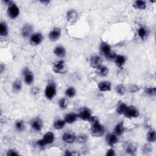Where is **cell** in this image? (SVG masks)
Masks as SVG:
<instances>
[{
    "label": "cell",
    "mask_w": 156,
    "mask_h": 156,
    "mask_svg": "<svg viewBox=\"0 0 156 156\" xmlns=\"http://www.w3.org/2000/svg\"><path fill=\"white\" fill-rule=\"evenodd\" d=\"M54 141V135L53 132H48L43 135L41 140L37 142V144L40 147H44L47 144L53 143Z\"/></svg>",
    "instance_id": "cell-1"
},
{
    "label": "cell",
    "mask_w": 156,
    "mask_h": 156,
    "mask_svg": "<svg viewBox=\"0 0 156 156\" xmlns=\"http://www.w3.org/2000/svg\"><path fill=\"white\" fill-rule=\"evenodd\" d=\"M91 132L93 136L100 137L104 133V128L99 123V121H96L93 123V125L91 126Z\"/></svg>",
    "instance_id": "cell-2"
},
{
    "label": "cell",
    "mask_w": 156,
    "mask_h": 156,
    "mask_svg": "<svg viewBox=\"0 0 156 156\" xmlns=\"http://www.w3.org/2000/svg\"><path fill=\"white\" fill-rule=\"evenodd\" d=\"M53 70L56 73H65L67 70V68L64 61L60 60L55 63L53 67Z\"/></svg>",
    "instance_id": "cell-3"
},
{
    "label": "cell",
    "mask_w": 156,
    "mask_h": 156,
    "mask_svg": "<svg viewBox=\"0 0 156 156\" xmlns=\"http://www.w3.org/2000/svg\"><path fill=\"white\" fill-rule=\"evenodd\" d=\"M56 95V88L53 84L47 86L45 89V96L48 100H52Z\"/></svg>",
    "instance_id": "cell-4"
},
{
    "label": "cell",
    "mask_w": 156,
    "mask_h": 156,
    "mask_svg": "<svg viewBox=\"0 0 156 156\" xmlns=\"http://www.w3.org/2000/svg\"><path fill=\"white\" fill-rule=\"evenodd\" d=\"M123 115H124L125 117L128 118H137L138 115H139V112H138V111L135 107L130 106L127 108Z\"/></svg>",
    "instance_id": "cell-5"
},
{
    "label": "cell",
    "mask_w": 156,
    "mask_h": 156,
    "mask_svg": "<svg viewBox=\"0 0 156 156\" xmlns=\"http://www.w3.org/2000/svg\"><path fill=\"white\" fill-rule=\"evenodd\" d=\"M8 14L9 16L11 19H15L19 15L20 10L19 8L14 3L9 5L8 10Z\"/></svg>",
    "instance_id": "cell-6"
},
{
    "label": "cell",
    "mask_w": 156,
    "mask_h": 156,
    "mask_svg": "<svg viewBox=\"0 0 156 156\" xmlns=\"http://www.w3.org/2000/svg\"><path fill=\"white\" fill-rule=\"evenodd\" d=\"M67 19L71 24L75 23L78 19V15L76 11L74 10H70L68 11L67 14Z\"/></svg>",
    "instance_id": "cell-7"
},
{
    "label": "cell",
    "mask_w": 156,
    "mask_h": 156,
    "mask_svg": "<svg viewBox=\"0 0 156 156\" xmlns=\"http://www.w3.org/2000/svg\"><path fill=\"white\" fill-rule=\"evenodd\" d=\"M23 75L25 78V82L26 84L30 85L34 81V75L32 72L29 70L27 68H26L23 70Z\"/></svg>",
    "instance_id": "cell-8"
},
{
    "label": "cell",
    "mask_w": 156,
    "mask_h": 156,
    "mask_svg": "<svg viewBox=\"0 0 156 156\" xmlns=\"http://www.w3.org/2000/svg\"><path fill=\"white\" fill-rule=\"evenodd\" d=\"M91 117V111L88 108H84L78 115V117L84 121H89Z\"/></svg>",
    "instance_id": "cell-9"
},
{
    "label": "cell",
    "mask_w": 156,
    "mask_h": 156,
    "mask_svg": "<svg viewBox=\"0 0 156 156\" xmlns=\"http://www.w3.org/2000/svg\"><path fill=\"white\" fill-rule=\"evenodd\" d=\"M43 41V36L41 33H36L33 34L30 39L31 44L34 46L40 45Z\"/></svg>",
    "instance_id": "cell-10"
},
{
    "label": "cell",
    "mask_w": 156,
    "mask_h": 156,
    "mask_svg": "<svg viewBox=\"0 0 156 156\" xmlns=\"http://www.w3.org/2000/svg\"><path fill=\"white\" fill-rule=\"evenodd\" d=\"M60 34H61L60 29L58 27H56L50 32L49 34V38L51 41L56 42L60 38Z\"/></svg>",
    "instance_id": "cell-11"
},
{
    "label": "cell",
    "mask_w": 156,
    "mask_h": 156,
    "mask_svg": "<svg viewBox=\"0 0 156 156\" xmlns=\"http://www.w3.org/2000/svg\"><path fill=\"white\" fill-rule=\"evenodd\" d=\"M90 62V65L92 68L98 69L101 66L102 59L100 56H93L91 57Z\"/></svg>",
    "instance_id": "cell-12"
},
{
    "label": "cell",
    "mask_w": 156,
    "mask_h": 156,
    "mask_svg": "<svg viewBox=\"0 0 156 156\" xmlns=\"http://www.w3.org/2000/svg\"><path fill=\"white\" fill-rule=\"evenodd\" d=\"M31 126L34 130L36 131H40L43 128V122L42 120L39 118H36L32 121Z\"/></svg>",
    "instance_id": "cell-13"
},
{
    "label": "cell",
    "mask_w": 156,
    "mask_h": 156,
    "mask_svg": "<svg viewBox=\"0 0 156 156\" xmlns=\"http://www.w3.org/2000/svg\"><path fill=\"white\" fill-rule=\"evenodd\" d=\"M98 89L101 91H109L111 90V83L109 81L104 80L98 84Z\"/></svg>",
    "instance_id": "cell-14"
},
{
    "label": "cell",
    "mask_w": 156,
    "mask_h": 156,
    "mask_svg": "<svg viewBox=\"0 0 156 156\" xmlns=\"http://www.w3.org/2000/svg\"><path fill=\"white\" fill-rule=\"evenodd\" d=\"M33 28L32 25L30 24H26L23 26L21 30V34L23 37H27L30 36L32 32Z\"/></svg>",
    "instance_id": "cell-15"
},
{
    "label": "cell",
    "mask_w": 156,
    "mask_h": 156,
    "mask_svg": "<svg viewBox=\"0 0 156 156\" xmlns=\"http://www.w3.org/2000/svg\"><path fill=\"white\" fill-rule=\"evenodd\" d=\"M76 139V137L71 133H65L62 136V140L63 142L67 143H72Z\"/></svg>",
    "instance_id": "cell-16"
},
{
    "label": "cell",
    "mask_w": 156,
    "mask_h": 156,
    "mask_svg": "<svg viewBox=\"0 0 156 156\" xmlns=\"http://www.w3.org/2000/svg\"><path fill=\"white\" fill-rule=\"evenodd\" d=\"M124 123L123 121H121L120 123L116 125L115 128L114 129V134H115L117 136H120L122 135L124 132Z\"/></svg>",
    "instance_id": "cell-17"
},
{
    "label": "cell",
    "mask_w": 156,
    "mask_h": 156,
    "mask_svg": "<svg viewBox=\"0 0 156 156\" xmlns=\"http://www.w3.org/2000/svg\"><path fill=\"white\" fill-rule=\"evenodd\" d=\"M78 117V115L74 113H70L67 114L65 116V121L66 123L72 124L76 121Z\"/></svg>",
    "instance_id": "cell-18"
},
{
    "label": "cell",
    "mask_w": 156,
    "mask_h": 156,
    "mask_svg": "<svg viewBox=\"0 0 156 156\" xmlns=\"http://www.w3.org/2000/svg\"><path fill=\"white\" fill-rule=\"evenodd\" d=\"M100 49H101V51L106 57L112 51L111 49L110 45L106 42H102V43L101 44Z\"/></svg>",
    "instance_id": "cell-19"
},
{
    "label": "cell",
    "mask_w": 156,
    "mask_h": 156,
    "mask_svg": "<svg viewBox=\"0 0 156 156\" xmlns=\"http://www.w3.org/2000/svg\"><path fill=\"white\" fill-rule=\"evenodd\" d=\"M106 140L109 145L113 146L115 144H116L118 142V139L117 135H116L115 134H111L107 136Z\"/></svg>",
    "instance_id": "cell-20"
},
{
    "label": "cell",
    "mask_w": 156,
    "mask_h": 156,
    "mask_svg": "<svg viewBox=\"0 0 156 156\" xmlns=\"http://www.w3.org/2000/svg\"><path fill=\"white\" fill-rule=\"evenodd\" d=\"M115 62L116 65L119 68H123V66L124 65L126 62L125 57L121 55H118L115 58Z\"/></svg>",
    "instance_id": "cell-21"
},
{
    "label": "cell",
    "mask_w": 156,
    "mask_h": 156,
    "mask_svg": "<svg viewBox=\"0 0 156 156\" xmlns=\"http://www.w3.org/2000/svg\"><path fill=\"white\" fill-rule=\"evenodd\" d=\"M54 53L56 56L59 57H63L65 56L66 51L65 48L62 47H57L54 49Z\"/></svg>",
    "instance_id": "cell-22"
},
{
    "label": "cell",
    "mask_w": 156,
    "mask_h": 156,
    "mask_svg": "<svg viewBox=\"0 0 156 156\" xmlns=\"http://www.w3.org/2000/svg\"><path fill=\"white\" fill-rule=\"evenodd\" d=\"M125 150L126 153L130 154H134L136 151L137 148L132 143H128L125 146Z\"/></svg>",
    "instance_id": "cell-23"
},
{
    "label": "cell",
    "mask_w": 156,
    "mask_h": 156,
    "mask_svg": "<svg viewBox=\"0 0 156 156\" xmlns=\"http://www.w3.org/2000/svg\"><path fill=\"white\" fill-rule=\"evenodd\" d=\"M8 34V28L5 23L1 22L0 25V35L3 37H5Z\"/></svg>",
    "instance_id": "cell-24"
},
{
    "label": "cell",
    "mask_w": 156,
    "mask_h": 156,
    "mask_svg": "<svg viewBox=\"0 0 156 156\" xmlns=\"http://www.w3.org/2000/svg\"><path fill=\"white\" fill-rule=\"evenodd\" d=\"M65 123L66 122L65 121V120H57L54 123V128L57 130L62 129L64 128V126H65Z\"/></svg>",
    "instance_id": "cell-25"
},
{
    "label": "cell",
    "mask_w": 156,
    "mask_h": 156,
    "mask_svg": "<svg viewBox=\"0 0 156 156\" xmlns=\"http://www.w3.org/2000/svg\"><path fill=\"white\" fill-rule=\"evenodd\" d=\"M133 7L137 9L143 10L146 9V3L143 1H136L133 4Z\"/></svg>",
    "instance_id": "cell-26"
},
{
    "label": "cell",
    "mask_w": 156,
    "mask_h": 156,
    "mask_svg": "<svg viewBox=\"0 0 156 156\" xmlns=\"http://www.w3.org/2000/svg\"><path fill=\"white\" fill-rule=\"evenodd\" d=\"M128 107V106H127L125 103L121 102L117 107V112L120 115H124V113H125Z\"/></svg>",
    "instance_id": "cell-27"
},
{
    "label": "cell",
    "mask_w": 156,
    "mask_h": 156,
    "mask_svg": "<svg viewBox=\"0 0 156 156\" xmlns=\"http://www.w3.org/2000/svg\"><path fill=\"white\" fill-rule=\"evenodd\" d=\"M98 73L101 76H106L109 73V69L105 66H101L98 68Z\"/></svg>",
    "instance_id": "cell-28"
},
{
    "label": "cell",
    "mask_w": 156,
    "mask_h": 156,
    "mask_svg": "<svg viewBox=\"0 0 156 156\" xmlns=\"http://www.w3.org/2000/svg\"><path fill=\"white\" fill-rule=\"evenodd\" d=\"M147 140L148 142L151 143L155 142L156 140V134H155V132L154 130L149 131V132L148 134V136H147Z\"/></svg>",
    "instance_id": "cell-29"
},
{
    "label": "cell",
    "mask_w": 156,
    "mask_h": 156,
    "mask_svg": "<svg viewBox=\"0 0 156 156\" xmlns=\"http://www.w3.org/2000/svg\"><path fill=\"white\" fill-rule=\"evenodd\" d=\"M76 90H75L73 87H68L65 91L66 95L69 98H73L75 95H76Z\"/></svg>",
    "instance_id": "cell-30"
},
{
    "label": "cell",
    "mask_w": 156,
    "mask_h": 156,
    "mask_svg": "<svg viewBox=\"0 0 156 156\" xmlns=\"http://www.w3.org/2000/svg\"><path fill=\"white\" fill-rule=\"evenodd\" d=\"M138 36H139V37H140V38L143 40L146 37V34H147V31L146 30L145 27H140L139 29H138Z\"/></svg>",
    "instance_id": "cell-31"
},
{
    "label": "cell",
    "mask_w": 156,
    "mask_h": 156,
    "mask_svg": "<svg viewBox=\"0 0 156 156\" xmlns=\"http://www.w3.org/2000/svg\"><path fill=\"white\" fill-rule=\"evenodd\" d=\"M144 93L149 96H155L156 93L155 87H146L144 89Z\"/></svg>",
    "instance_id": "cell-32"
},
{
    "label": "cell",
    "mask_w": 156,
    "mask_h": 156,
    "mask_svg": "<svg viewBox=\"0 0 156 156\" xmlns=\"http://www.w3.org/2000/svg\"><path fill=\"white\" fill-rule=\"evenodd\" d=\"M13 89L14 91L18 92L21 89V82L20 80H16L13 84Z\"/></svg>",
    "instance_id": "cell-33"
},
{
    "label": "cell",
    "mask_w": 156,
    "mask_h": 156,
    "mask_svg": "<svg viewBox=\"0 0 156 156\" xmlns=\"http://www.w3.org/2000/svg\"><path fill=\"white\" fill-rule=\"evenodd\" d=\"M16 129L19 131H22L25 129V124L23 121H17L15 123Z\"/></svg>",
    "instance_id": "cell-34"
},
{
    "label": "cell",
    "mask_w": 156,
    "mask_h": 156,
    "mask_svg": "<svg viewBox=\"0 0 156 156\" xmlns=\"http://www.w3.org/2000/svg\"><path fill=\"white\" fill-rule=\"evenodd\" d=\"M59 106L62 109H65L67 108L68 105V102L65 98H61V99L59 101Z\"/></svg>",
    "instance_id": "cell-35"
},
{
    "label": "cell",
    "mask_w": 156,
    "mask_h": 156,
    "mask_svg": "<svg viewBox=\"0 0 156 156\" xmlns=\"http://www.w3.org/2000/svg\"><path fill=\"white\" fill-rule=\"evenodd\" d=\"M125 87L123 85H119L116 87L117 93L119 95H124L125 93Z\"/></svg>",
    "instance_id": "cell-36"
},
{
    "label": "cell",
    "mask_w": 156,
    "mask_h": 156,
    "mask_svg": "<svg viewBox=\"0 0 156 156\" xmlns=\"http://www.w3.org/2000/svg\"><path fill=\"white\" fill-rule=\"evenodd\" d=\"M87 137L84 134L80 135L78 138V142L80 143H85L87 142Z\"/></svg>",
    "instance_id": "cell-37"
},
{
    "label": "cell",
    "mask_w": 156,
    "mask_h": 156,
    "mask_svg": "<svg viewBox=\"0 0 156 156\" xmlns=\"http://www.w3.org/2000/svg\"><path fill=\"white\" fill-rule=\"evenodd\" d=\"M129 90L132 93H136L140 90V87L138 85H132L130 87Z\"/></svg>",
    "instance_id": "cell-38"
},
{
    "label": "cell",
    "mask_w": 156,
    "mask_h": 156,
    "mask_svg": "<svg viewBox=\"0 0 156 156\" xmlns=\"http://www.w3.org/2000/svg\"><path fill=\"white\" fill-rule=\"evenodd\" d=\"M19 154L18 153L16 150L15 149H10L8 151V153H7V155L10 156V155H19Z\"/></svg>",
    "instance_id": "cell-39"
},
{
    "label": "cell",
    "mask_w": 156,
    "mask_h": 156,
    "mask_svg": "<svg viewBox=\"0 0 156 156\" xmlns=\"http://www.w3.org/2000/svg\"><path fill=\"white\" fill-rule=\"evenodd\" d=\"M40 91V89H38V87H34L32 89H31V93L32 94L36 95L37 94H38Z\"/></svg>",
    "instance_id": "cell-40"
},
{
    "label": "cell",
    "mask_w": 156,
    "mask_h": 156,
    "mask_svg": "<svg viewBox=\"0 0 156 156\" xmlns=\"http://www.w3.org/2000/svg\"><path fill=\"white\" fill-rule=\"evenodd\" d=\"M115 155V151L112 148V149H109L108 151H107V153H106V155H108V156H113Z\"/></svg>",
    "instance_id": "cell-41"
},
{
    "label": "cell",
    "mask_w": 156,
    "mask_h": 156,
    "mask_svg": "<svg viewBox=\"0 0 156 156\" xmlns=\"http://www.w3.org/2000/svg\"><path fill=\"white\" fill-rule=\"evenodd\" d=\"M41 3H42L43 4H45V5H47L48 3H49V1H41Z\"/></svg>",
    "instance_id": "cell-42"
},
{
    "label": "cell",
    "mask_w": 156,
    "mask_h": 156,
    "mask_svg": "<svg viewBox=\"0 0 156 156\" xmlns=\"http://www.w3.org/2000/svg\"><path fill=\"white\" fill-rule=\"evenodd\" d=\"M4 68H5V67H4V65H3V64H1V72L2 73L3 71V70H4Z\"/></svg>",
    "instance_id": "cell-43"
}]
</instances>
